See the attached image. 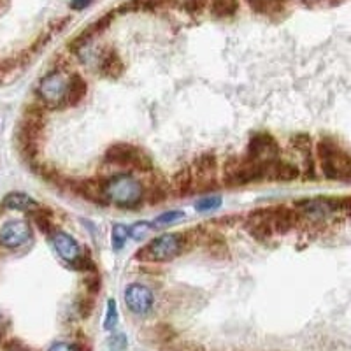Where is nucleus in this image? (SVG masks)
Segmentation results:
<instances>
[{"instance_id": "1", "label": "nucleus", "mask_w": 351, "mask_h": 351, "mask_svg": "<svg viewBox=\"0 0 351 351\" xmlns=\"http://www.w3.org/2000/svg\"><path fill=\"white\" fill-rule=\"evenodd\" d=\"M316 155H318L322 172L327 180L344 181L351 183V156L339 144L330 137H324L316 144Z\"/></svg>"}, {"instance_id": "2", "label": "nucleus", "mask_w": 351, "mask_h": 351, "mask_svg": "<svg viewBox=\"0 0 351 351\" xmlns=\"http://www.w3.org/2000/svg\"><path fill=\"white\" fill-rule=\"evenodd\" d=\"M106 200L118 208L134 209L144 202V186L132 174H116L104 180Z\"/></svg>"}, {"instance_id": "3", "label": "nucleus", "mask_w": 351, "mask_h": 351, "mask_svg": "<svg viewBox=\"0 0 351 351\" xmlns=\"http://www.w3.org/2000/svg\"><path fill=\"white\" fill-rule=\"evenodd\" d=\"M263 180V165L250 156H230L223 165V183L230 188L246 186Z\"/></svg>"}, {"instance_id": "4", "label": "nucleus", "mask_w": 351, "mask_h": 351, "mask_svg": "<svg viewBox=\"0 0 351 351\" xmlns=\"http://www.w3.org/2000/svg\"><path fill=\"white\" fill-rule=\"evenodd\" d=\"M186 246V237L181 232H167L149 241L146 246L137 253V258L152 260V262H169L183 253Z\"/></svg>"}, {"instance_id": "5", "label": "nucleus", "mask_w": 351, "mask_h": 351, "mask_svg": "<svg viewBox=\"0 0 351 351\" xmlns=\"http://www.w3.org/2000/svg\"><path fill=\"white\" fill-rule=\"evenodd\" d=\"M104 160L108 164L120 165V167L132 169V171L146 172L153 169V162L148 153L141 149L139 146L128 143L111 144L106 152Z\"/></svg>"}, {"instance_id": "6", "label": "nucleus", "mask_w": 351, "mask_h": 351, "mask_svg": "<svg viewBox=\"0 0 351 351\" xmlns=\"http://www.w3.org/2000/svg\"><path fill=\"white\" fill-rule=\"evenodd\" d=\"M40 100L48 108H60L67 104V93H69V80L62 72H51L39 83L37 88Z\"/></svg>"}, {"instance_id": "7", "label": "nucleus", "mask_w": 351, "mask_h": 351, "mask_svg": "<svg viewBox=\"0 0 351 351\" xmlns=\"http://www.w3.org/2000/svg\"><path fill=\"white\" fill-rule=\"evenodd\" d=\"M295 209L300 216L313 221H324L334 215H339V197H315V199H302L295 204Z\"/></svg>"}, {"instance_id": "8", "label": "nucleus", "mask_w": 351, "mask_h": 351, "mask_svg": "<svg viewBox=\"0 0 351 351\" xmlns=\"http://www.w3.org/2000/svg\"><path fill=\"white\" fill-rule=\"evenodd\" d=\"M246 156L256 160L258 164L265 165L272 160L280 158V144L269 132H256L247 144Z\"/></svg>"}, {"instance_id": "9", "label": "nucleus", "mask_w": 351, "mask_h": 351, "mask_svg": "<svg viewBox=\"0 0 351 351\" xmlns=\"http://www.w3.org/2000/svg\"><path fill=\"white\" fill-rule=\"evenodd\" d=\"M125 304L134 315H148L155 306V295L146 285L132 283L125 288Z\"/></svg>"}, {"instance_id": "10", "label": "nucleus", "mask_w": 351, "mask_h": 351, "mask_svg": "<svg viewBox=\"0 0 351 351\" xmlns=\"http://www.w3.org/2000/svg\"><path fill=\"white\" fill-rule=\"evenodd\" d=\"M216 167H218V162H216L215 155H202L199 156V158H195L192 172L193 183L199 184V186H197L199 192L216 188Z\"/></svg>"}, {"instance_id": "11", "label": "nucleus", "mask_w": 351, "mask_h": 351, "mask_svg": "<svg viewBox=\"0 0 351 351\" xmlns=\"http://www.w3.org/2000/svg\"><path fill=\"white\" fill-rule=\"evenodd\" d=\"M32 239V228L23 219H11L0 228V243L5 247H20Z\"/></svg>"}, {"instance_id": "12", "label": "nucleus", "mask_w": 351, "mask_h": 351, "mask_svg": "<svg viewBox=\"0 0 351 351\" xmlns=\"http://www.w3.org/2000/svg\"><path fill=\"white\" fill-rule=\"evenodd\" d=\"M51 243L53 247H55V252L58 253V256H60L62 260H65L67 263H71V265H74V263L81 258V255H83L77 241L74 239L71 234H67V232L64 230L53 232Z\"/></svg>"}, {"instance_id": "13", "label": "nucleus", "mask_w": 351, "mask_h": 351, "mask_svg": "<svg viewBox=\"0 0 351 351\" xmlns=\"http://www.w3.org/2000/svg\"><path fill=\"white\" fill-rule=\"evenodd\" d=\"M267 218L274 234H287L295 227L300 215L287 206H274V208H267Z\"/></svg>"}, {"instance_id": "14", "label": "nucleus", "mask_w": 351, "mask_h": 351, "mask_svg": "<svg viewBox=\"0 0 351 351\" xmlns=\"http://www.w3.org/2000/svg\"><path fill=\"white\" fill-rule=\"evenodd\" d=\"M291 148L302 156V171L307 180H315V158H313V139L309 134H295L290 139Z\"/></svg>"}, {"instance_id": "15", "label": "nucleus", "mask_w": 351, "mask_h": 351, "mask_svg": "<svg viewBox=\"0 0 351 351\" xmlns=\"http://www.w3.org/2000/svg\"><path fill=\"white\" fill-rule=\"evenodd\" d=\"M299 176L300 171L297 165H293L291 162H285L281 158H276L263 165V180L288 183V181L297 180Z\"/></svg>"}, {"instance_id": "16", "label": "nucleus", "mask_w": 351, "mask_h": 351, "mask_svg": "<svg viewBox=\"0 0 351 351\" xmlns=\"http://www.w3.org/2000/svg\"><path fill=\"white\" fill-rule=\"evenodd\" d=\"M244 230L256 241H267L272 237V228L267 218V208L253 211L252 215L244 219Z\"/></svg>"}, {"instance_id": "17", "label": "nucleus", "mask_w": 351, "mask_h": 351, "mask_svg": "<svg viewBox=\"0 0 351 351\" xmlns=\"http://www.w3.org/2000/svg\"><path fill=\"white\" fill-rule=\"evenodd\" d=\"M99 69L102 76L109 77V80H116V77H120L123 74L125 65L121 56L118 55L114 48H106L102 55H100Z\"/></svg>"}, {"instance_id": "18", "label": "nucleus", "mask_w": 351, "mask_h": 351, "mask_svg": "<svg viewBox=\"0 0 351 351\" xmlns=\"http://www.w3.org/2000/svg\"><path fill=\"white\" fill-rule=\"evenodd\" d=\"M77 195L84 197L90 202L95 204H108L104 193V181H97V180H84L81 183H77L76 186Z\"/></svg>"}, {"instance_id": "19", "label": "nucleus", "mask_w": 351, "mask_h": 351, "mask_svg": "<svg viewBox=\"0 0 351 351\" xmlns=\"http://www.w3.org/2000/svg\"><path fill=\"white\" fill-rule=\"evenodd\" d=\"M88 92V84L86 81L83 80V76L80 74H74L69 80V93H67V104L65 106H76L80 104L81 100L86 97Z\"/></svg>"}, {"instance_id": "20", "label": "nucleus", "mask_w": 351, "mask_h": 351, "mask_svg": "<svg viewBox=\"0 0 351 351\" xmlns=\"http://www.w3.org/2000/svg\"><path fill=\"white\" fill-rule=\"evenodd\" d=\"M4 206L9 209H14V211H34V209H37L36 200L21 192L9 193L4 199Z\"/></svg>"}, {"instance_id": "21", "label": "nucleus", "mask_w": 351, "mask_h": 351, "mask_svg": "<svg viewBox=\"0 0 351 351\" xmlns=\"http://www.w3.org/2000/svg\"><path fill=\"white\" fill-rule=\"evenodd\" d=\"M195 183H193V172L192 169H181L178 174L174 176V190L178 195H190L195 192Z\"/></svg>"}, {"instance_id": "22", "label": "nucleus", "mask_w": 351, "mask_h": 351, "mask_svg": "<svg viewBox=\"0 0 351 351\" xmlns=\"http://www.w3.org/2000/svg\"><path fill=\"white\" fill-rule=\"evenodd\" d=\"M213 16L230 18L237 11V0H208Z\"/></svg>"}, {"instance_id": "23", "label": "nucleus", "mask_w": 351, "mask_h": 351, "mask_svg": "<svg viewBox=\"0 0 351 351\" xmlns=\"http://www.w3.org/2000/svg\"><path fill=\"white\" fill-rule=\"evenodd\" d=\"M287 0H247V4L252 5L255 11L262 12V14H274L280 12L285 8Z\"/></svg>"}, {"instance_id": "24", "label": "nucleus", "mask_w": 351, "mask_h": 351, "mask_svg": "<svg viewBox=\"0 0 351 351\" xmlns=\"http://www.w3.org/2000/svg\"><path fill=\"white\" fill-rule=\"evenodd\" d=\"M128 236H130V234H128V228L125 227V225L118 223L112 227V236H111L112 237V247H114L116 252H120L121 247L125 246Z\"/></svg>"}, {"instance_id": "25", "label": "nucleus", "mask_w": 351, "mask_h": 351, "mask_svg": "<svg viewBox=\"0 0 351 351\" xmlns=\"http://www.w3.org/2000/svg\"><path fill=\"white\" fill-rule=\"evenodd\" d=\"M165 197H167V192H165L164 186H160V184H152V186L146 190L144 188V200H148V204H158L164 202Z\"/></svg>"}, {"instance_id": "26", "label": "nucleus", "mask_w": 351, "mask_h": 351, "mask_svg": "<svg viewBox=\"0 0 351 351\" xmlns=\"http://www.w3.org/2000/svg\"><path fill=\"white\" fill-rule=\"evenodd\" d=\"M183 218H184L183 211H167V213H164V215H160L152 225L153 227H169V225L181 221Z\"/></svg>"}, {"instance_id": "27", "label": "nucleus", "mask_w": 351, "mask_h": 351, "mask_svg": "<svg viewBox=\"0 0 351 351\" xmlns=\"http://www.w3.org/2000/svg\"><path fill=\"white\" fill-rule=\"evenodd\" d=\"M221 206V197H206V199H200L199 202L195 204V209L199 213H209V211H215Z\"/></svg>"}, {"instance_id": "28", "label": "nucleus", "mask_w": 351, "mask_h": 351, "mask_svg": "<svg viewBox=\"0 0 351 351\" xmlns=\"http://www.w3.org/2000/svg\"><path fill=\"white\" fill-rule=\"evenodd\" d=\"M118 324V306L112 299L108 300V315H106L104 319V328L106 330H112Z\"/></svg>"}, {"instance_id": "29", "label": "nucleus", "mask_w": 351, "mask_h": 351, "mask_svg": "<svg viewBox=\"0 0 351 351\" xmlns=\"http://www.w3.org/2000/svg\"><path fill=\"white\" fill-rule=\"evenodd\" d=\"M152 228H153L152 223H146V221H137V223H134L130 228H128V234H130L132 239L143 241L144 236H146V234H148Z\"/></svg>"}, {"instance_id": "30", "label": "nucleus", "mask_w": 351, "mask_h": 351, "mask_svg": "<svg viewBox=\"0 0 351 351\" xmlns=\"http://www.w3.org/2000/svg\"><path fill=\"white\" fill-rule=\"evenodd\" d=\"M169 2L188 12H197L202 9V0H169Z\"/></svg>"}, {"instance_id": "31", "label": "nucleus", "mask_w": 351, "mask_h": 351, "mask_svg": "<svg viewBox=\"0 0 351 351\" xmlns=\"http://www.w3.org/2000/svg\"><path fill=\"white\" fill-rule=\"evenodd\" d=\"M77 304V309H80V313L83 316H88L90 313H92L93 309V299L90 295H84V297H77L76 300Z\"/></svg>"}, {"instance_id": "32", "label": "nucleus", "mask_w": 351, "mask_h": 351, "mask_svg": "<svg viewBox=\"0 0 351 351\" xmlns=\"http://www.w3.org/2000/svg\"><path fill=\"white\" fill-rule=\"evenodd\" d=\"M48 351H81V348L74 343H55Z\"/></svg>"}, {"instance_id": "33", "label": "nucleus", "mask_w": 351, "mask_h": 351, "mask_svg": "<svg viewBox=\"0 0 351 351\" xmlns=\"http://www.w3.org/2000/svg\"><path fill=\"white\" fill-rule=\"evenodd\" d=\"M339 215L351 218V197H339Z\"/></svg>"}, {"instance_id": "34", "label": "nucleus", "mask_w": 351, "mask_h": 351, "mask_svg": "<svg viewBox=\"0 0 351 351\" xmlns=\"http://www.w3.org/2000/svg\"><path fill=\"white\" fill-rule=\"evenodd\" d=\"M51 216L49 215H43V216H36V223L39 225L40 227V230L43 232H51Z\"/></svg>"}, {"instance_id": "35", "label": "nucleus", "mask_w": 351, "mask_h": 351, "mask_svg": "<svg viewBox=\"0 0 351 351\" xmlns=\"http://www.w3.org/2000/svg\"><path fill=\"white\" fill-rule=\"evenodd\" d=\"M93 0H71L72 9H76V11H81V9H86L88 5L92 4Z\"/></svg>"}, {"instance_id": "36", "label": "nucleus", "mask_w": 351, "mask_h": 351, "mask_svg": "<svg viewBox=\"0 0 351 351\" xmlns=\"http://www.w3.org/2000/svg\"><path fill=\"white\" fill-rule=\"evenodd\" d=\"M304 2H309V4H313V2H318V0H304Z\"/></svg>"}]
</instances>
